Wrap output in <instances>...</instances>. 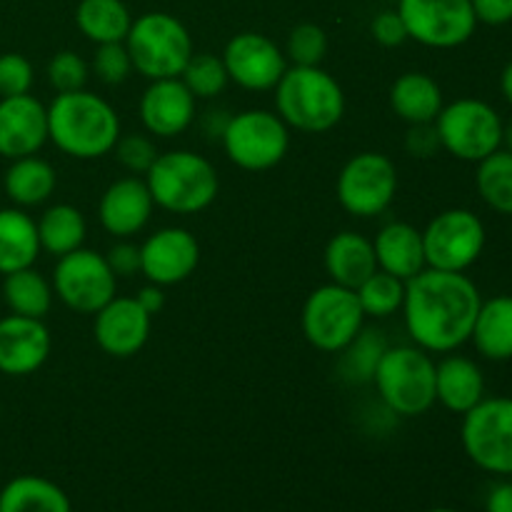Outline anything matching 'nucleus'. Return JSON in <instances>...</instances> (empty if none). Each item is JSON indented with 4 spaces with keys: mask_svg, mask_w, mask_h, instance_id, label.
Returning a JSON list of instances; mask_svg holds the SVG:
<instances>
[{
    "mask_svg": "<svg viewBox=\"0 0 512 512\" xmlns=\"http://www.w3.org/2000/svg\"><path fill=\"white\" fill-rule=\"evenodd\" d=\"M480 305L478 285L465 273L428 268L405 283V325L418 348L430 353H450L468 343Z\"/></svg>",
    "mask_w": 512,
    "mask_h": 512,
    "instance_id": "nucleus-1",
    "label": "nucleus"
},
{
    "mask_svg": "<svg viewBox=\"0 0 512 512\" xmlns=\"http://www.w3.org/2000/svg\"><path fill=\"white\" fill-rule=\"evenodd\" d=\"M48 138L78 160L103 158L120 138L118 113L88 90L58 93L48 108Z\"/></svg>",
    "mask_w": 512,
    "mask_h": 512,
    "instance_id": "nucleus-2",
    "label": "nucleus"
},
{
    "mask_svg": "<svg viewBox=\"0 0 512 512\" xmlns=\"http://www.w3.org/2000/svg\"><path fill=\"white\" fill-rule=\"evenodd\" d=\"M280 118L303 133H325L345 113V95L333 75L318 65H293L275 85Z\"/></svg>",
    "mask_w": 512,
    "mask_h": 512,
    "instance_id": "nucleus-3",
    "label": "nucleus"
},
{
    "mask_svg": "<svg viewBox=\"0 0 512 512\" xmlns=\"http://www.w3.org/2000/svg\"><path fill=\"white\" fill-rule=\"evenodd\" d=\"M153 203L178 215L200 213L218 195V173L213 163L190 150H173L155 158L148 173Z\"/></svg>",
    "mask_w": 512,
    "mask_h": 512,
    "instance_id": "nucleus-4",
    "label": "nucleus"
},
{
    "mask_svg": "<svg viewBox=\"0 0 512 512\" xmlns=\"http://www.w3.org/2000/svg\"><path fill=\"white\" fill-rule=\"evenodd\" d=\"M383 403L403 418H418L435 405V363L428 350L385 348L373 373Z\"/></svg>",
    "mask_w": 512,
    "mask_h": 512,
    "instance_id": "nucleus-5",
    "label": "nucleus"
},
{
    "mask_svg": "<svg viewBox=\"0 0 512 512\" xmlns=\"http://www.w3.org/2000/svg\"><path fill=\"white\" fill-rule=\"evenodd\" d=\"M133 68L148 80H165L183 75L193 58V40L188 28L168 13L140 15L125 38Z\"/></svg>",
    "mask_w": 512,
    "mask_h": 512,
    "instance_id": "nucleus-6",
    "label": "nucleus"
},
{
    "mask_svg": "<svg viewBox=\"0 0 512 512\" xmlns=\"http://www.w3.org/2000/svg\"><path fill=\"white\" fill-rule=\"evenodd\" d=\"M440 148L458 160L480 163L490 153L503 148V118L493 105L475 98L443 105L435 118Z\"/></svg>",
    "mask_w": 512,
    "mask_h": 512,
    "instance_id": "nucleus-7",
    "label": "nucleus"
},
{
    "mask_svg": "<svg viewBox=\"0 0 512 512\" xmlns=\"http://www.w3.org/2000/svg\"><path fill=\"white\" fill-rule=\"evenodd\" d=\"M365 313L358 293L343 285H323L313 290L303 308V333L310 345L325 353H340L363 330Z\"/></svg>",
    "mask_w": 512,
    "mask_h": 512,
    "instance_id": "nucleus-8",
    "label": "nucleus"
},
{
    "mask_svg": "<svg viewBox=\"0 0 512 512\" xmlns=\"http://www.w3.org/2000/svg\"><path fill=\"white\" fill-rule=\"evenodd\" d=\"M465 455L480 470L512 475V398H483L463 415Z\"/></svg>",
    "mask_w": 512,
    "mask_h": 512,
    "instance_id": "nucleus-9",
    "label": "nucleus"
},
{
    "mask_svg": "<svg viewBox=\"0 0 512 512\" xmlns=\"http://www.w3.org/2000/svg\"><path fill=\"white\" fill-rule=\"evenodd\" d=\"M223 145L228 158L243 170H270L285 158L290 145L285 120L268 110H245L225 125Z\"/></svg>",
    "mask_w": 512,
    "mask_h": 512,
    "instance_id": "nucleus-10",
    "label": "nucleus"
},
{
    "mask_svg": "<svg viewBox=\"0 0 512 512\" xmlns=\"http://www.w3.org/2000/svg\"><path fill=\"white\" fill-rule=\"evenodd\" d=\"M423 248L428 268L465 273L483 255V220L465 208L443 210L423 230Z\"/></svg>",
    "mask_w": 512,
    "mask_h": 512,
    "instance_id": "nucleus-11",
    "label": "nucleus"
},
{
    "mask_svg": "<svg viewBox=\"0 0 512 512\" xmlns=\"http://www.w3.org/2000/svg\"><path fill=\"white\" fill-rule=\"evenodd\" d=\"M398 190V170L383 153H360L338 175V200L355 218H375L390 208Z\"/></svg>",
    "mask_w": 512,
    "mask_h": 512,
    "instance_id": "nucleus-12",
    "label": "nucleus"
},
{
    "mask_svg": "<svg viewBox=\"0 0 512 512\" xmlns=\"http://www.w3.org/2000/svg\"><path fill=\"white\" fill-rule=\"evenodd\" d=\"M398 13L408 38L440 50L468 43L478 25L470 0H400Z\"/></svg>",
    "mask_w": 512,
    "mask_h": 512,
    "instance_id": "nucleus-13",
    "label": "nucleus"
},
{
    "mask_svg": "<svg viewBox=\"0 0 512 512\" xmlns=\"http://www.w3.org/2000/svg\"><path fill=\"white\" fill-rule=\"evenodd\" d=\"M115 273L105 255L78 248L55 265L53 283L58 298L75 313H98L115 298Z\"/></svg>",
    "mask_w": 512,
    "mask_h": 512,
    "instance_id": "nucleus-14",
    "label": "nucleus"
},
{
    "mask_svg": "<svg viewBox=\"0 0 512 512\" xmlns=\"http://www.w3.org/2000/svg\"><path fill=\"white\" fill-rule=\"evenodd\" d=\"M228 78L245 90H270L280 83L285 68V55L278 45L260 33H240L225 45L223 53Z\"/></svg>",
    "mask_w": 512,
    "mask_h": 512,
    "instance_id": "nucleus-15",
    "label": "nucleus"
},
{
    "mask_svg": "<svg viewBox=\"0 0 512 512\" xmlns=\"http://www.w3.org/2000/svg\"><path fill=\"white\" fill-rule=\"evenodd\" d=\"M198 260V240L185 228H163L140 245V273L160 288L190 278Z\"/></svg>",
    "mask_w": 512,
    "mask_h": 512,
    "instance_id": "nucleus-16",
    "label": "nucleus"
},
{
    "mask_svg": "<svg viewBox=\"0 0 512 512\" xmlns=\"http://www.w3.org/2000/svg\"><path fill=\"white\" fill-rule=\"evenodd\" d=\"M150 320L135 298H113L95 313V343L113 358H130L148 343Z\"/></svg>",
    "mask_w": 512,
    "mask_h": 512,
    "instance_id": "nucleus-17",
    "label": "nucleus"
},
{
    "mask_svg": "<svg viewBox=\"0 0 512 512\" xmlns=\"http://www.w3.org/2000/svg\"><path fill=\"white\" fill-rule=\"evenodd\" d=\"M48 140V108L33 95L0 98V155L8 160L35 155Z\"/></svg>",
    "mask_w": 512,
    "mask_h": 512,
    "instance_id": "nucleus-18",
    "label": "nucleus"
},
{
    "mask_svg": "<svg viewBox=\"0 0 512 512\" xmlns=\"http://www.w3.org/2000/svg\"><path fill=\"white\" fill-rule=\"evenodd\" d=\"M50 333L38 318L8 315L0 320V373L30 375L48 360Z\"/></svg>",
    "mask_w": 512,
    "mask_h": 512,
    "instance_id": "nucleus-19",
    "label": "nucleus"
},
{
    "mask_svg": "<svg viewBox=\"0 0 512 512\" xmlns=\"http://www.w3.org/2000/svg\"><path fill=\"white\" fill-rule=\"evenodd\" d=\"M140 118L153 135L173 138L190 128L195 118V95L178 78L153 80L140 100Z\"/></svg>",
    "mask_w": 512,
    "mask_h": 512,
    "instance_id": "nucleus-20",
    "label": "nucleus"
},
{
    "mask_svg": "<svg viewBox=\"0 0 512 512\" xmlns=\"http://www.w3.org/2000/svg\"><path fill=\"white\" fill-rule=\"evenodd\" d=\"M153 205L148 183L138 178L115 180L100 198V223L115 238H130L148 225Z\"/></svg>",
    "mask_w": 512,
    "mask_h": 512,
    "instance_id": "nucleus-21",
    "label": "nucleus"
},
{
    "mask_svg": "<svg viewBox=\"0 0 512 512\" xmlns=\"http://www.w3.org/2000/svg\"><path fill=\"white\" fill-rule=\"evenodd\" d=\"M485 398L483 370L463 355H450L435 365V400L450 413L465 415Z\"/></svg>",
    "mask_w": 512,
    "mask_h": 512,
    "instance_id": "nucleus-22",
    "label": "nucleus"
},
{
    "mask_svg": "<svg viewBox=\"0 0 512 512\" xmlns=\"http://www.w3.org/2000/svg\"><path fill=\"white\" fill-rule=\"evenodd\" d=\"M325 270L335 285L358 290L378 270L373 243L353 230L338 233L325 248Z\"/></svg>",
    "mask_w": 512,
    "mask_h": 512,
    "instance_id": "nucleus-23",
    "label": "nucleus"
},
{
    "mask_svg": "<svg viewBox=\"0 0 512 512\" xmlns=\"http://www.w3.org/2000/svg\"><path fill=\"white\" fill-rule=\"evenodd\" d=\"M380 270L408 283L413 275L425 270L423 233L408 223H390L378 233L373 243Z\"/></svg>",
    "mask_w": 512,
    "mask_h": 512,
    "instance_id": "nucleus-24",
    "label": "nucleus"
},
{
    "mask_svg": "<svg viewBox=\"0 0 512 512\" xmlns=\"http://www.w3.org/2000/svg\"><path fill=\"white\" fill-rule=\"evenodd\" d=\"M470 340L483 358L512 360V295H495L480 305Z\"/></svg>",
    "mask_w": 512,
    "mask_h": 512,
    "instance_id": "nucleus-25",
    "label": "nucleus"
},
{
    "mask_svg": "<svg viewBox=\"0 0 512 512\" xmlns=\"http://www.w3.org/2000/svg\"><path fill=\"white\" fill-rule=\"evenodd\" d=\"M40 253L38 225L18 208L0 210V273L33 268Z\"/></svg>",
    "mask_w": 512,
    "mask_h": 512,
    "instance_id": "nucleus-26",
    "label": "nucleus"
},
{
    "mask_svg": "<svg viewBox=\"0 0 512 512\" xmlns=\"http://www.w3.org/2000/svg\"><path fill=\"white\" fill-rule=\"evenodd\" d=\"M390 105L405 123H435L443 110V90L430 75L405 73L390 90Z\"/></svg>",
    "mask_w": 512,
    "mask_h": 512,
    "instance_id": "nucleus-27",
    "label": "nucleus"
},
{
    "mask_svg": "<svg viewBox=\"0 0 512 512\" xmlns=\"http://www.w3.org/2000/svg\"><path fill=\"white\" fill-rule=\"evenodd\" d=\"M0 512H73V505L53 480L18 475L0 490Z\"/></svg>",
    "mask_w": 512,
    "mask_h": 512,
    "instance_id": "nucleus-28",
    "label": "nucleus"
},
{
    "mask_svg": "<svg viewBox=\"0 0 512 512\" xmlns=\"http://www.w3.org/2000/svg\"><path fill=\"white\" fill-rule=\"evenodd\" d=\"M75 23L85 38L105 45L123 43L128 38L133 18L123 0H80L75 10Z\"/></svg>",
    "mask_w": 512,
    "mask_h": 512,
    "instance_id": "nucleus-29",
    "label": "nucleus"
},
{
    "mask_svg": "<svg viewBox=\"0 0 512 512\" xmlns=\"http://www.w3.org/2000/svg\"><path fill=\"white\" fill-rule=\"evenodd\" d=\"M55 170L53 165L45 160L28 155V158L13 160V165L5 173V193L20 208H30V205H40L53 195Z\"/></svg>",
    "mask_w": 512,
    "mask_h": 512,
    "instance_id": "nucleus-30",
    "label": "nucleus"
},
{
    "mask_svg": "<svg viewBox=\"0 0 512 512\" xmlns=\"http://www.w3.org/2000/svg\"><path fill=\"white\" fill-rule=\"evenodd\" d=\"M35 225H38L40 250L58 255V258L78 250L88 233L83 213L73 205H55V208L45 210L43 218Z\"/></svg>",
    "mask_w": 512,
    "mask_h": 512,
    "instance_id": "nucleus-31",
    "label": "nucleus"
},
{
    "mask_svg": "<svg viewBox=\"0 0 512 512\" xmlns=\"http://www.w3.org/2000/svg\"><path fill=\"white\" fill-rule=\"evenodd\" d=\"M3 298L13 315L43 320L53 305V288L38 270L23 268L5 275Z\"/></svg>",
    "mask_w": 512,
    "mask_h": 512,
    "instance_id": "nucleus-32",
    "label": "nucleus"
},
{
    "mask_svg": "<svg viewBox=\"0 0 512 512\" xmlns=\"http://www.w3.org/2000/svg\"><path fill=\"white\" fill-rule=\"evenodd\" d=\"M475 185L488 208L500 215H512V153L500 148L478 163Z\"/></svg>",
    "mask_w": 512,
    "mask_h": 512,
    "instance_id": "nucleus-33",
    "label": "nucleus"
},
{
    "mask_svg": "<svg viewBox=\"0 0 512 512\" xmlns=\"http://www.w3.org/2000/svg\"><path fill=\"white\" fill-rule=\"evenodd\" d=\"M360 308L365 315H373V318H388L395 310L403 308L405 300V283L395 275L385 273V270H375L358 290Z\"/></svg>",
    "mask_w": 512,
    "mask_h": 512,
    "instance_id": "nucleus-34",
    "label": "nucleus"
},
{
    "mask_svg": "<svg viewBox=\"0 0 512 512\" xmlns=\"http://www.w3.org/2000/svg\"><path fill=\"white\" fill-rule=\"evenodd\" d=\"M228 80L223 58H215L210 53L193 55L183 70V83L188 85L195 98H215L218 93H223Z\"/></svg>",
    "mask_w": 512,
    "mask_h": 512,
    "instance_id": "nucleus-35",
    "label": "nucleus"
},
{
    "mask_svg": "<svg viewBox=\"0 0 512 512\" xmlns=\"http://www.w3.org/2000/svg\"><path fill=\"white\" fill-rule=\"evenodd\" d=\"M328 53V35L320 25L303 23L288 38V55L295 65H320Z\"/></svg>",
    "mask_w": 512,
    "mask_h": 512,
    "instance_id": "nucleus-36",
    "label": "nucleus"
},
{
    "mask_svg": "<svg viewBox=\"0 0 512 512\" xmlns=\"http://www.w3.org/2000/svg\"><path fill=\"white\" fill-rule=\"evenodd\" d=\"M348 348L350 353L345 358V375L355 380H373L375 365H378L380 355L385 353L383 338H378V333H365L358 335Z\"/></svg>",
    "mask_w": 512,
    "mask_h": 512,
    "instance_id": "nucleus-37",
    "label": "nucleus"
},
{
    "mask_svg": "<svg viewBox=\"0 0 512 512\" xmlns=\"http://www.w3.org/2000/svg\"><path fill=\"white\" fill-rule=\"evenodd\" d=\"M48 80L58 93H75L88 83V65L73 50H60L48 63Z\"/></svg>",
    "mask_w": 512,
    "mask_h": 512,
    "instance_id": "nucleus-38",
    "label": "nucleus"
},
{
    "mask_svg": "<svg viewBox=\"0 0 512 512\" xmlns=\"http://www.w3.org/2000/svg\"><path fill=\"white\" fill-rule=\"evenodd\" d=\"M93 68L95 75L105 85H120L128 80L130 70H133V60H130L128 48L123 43H105L95 53Z\"/></svg>",
    "mask_w": 512,
    "mask_h": 512,
    "instance_id": "nucleus-39",
    "label": "nucleus"
},
{
    "mask_svg": "<svg viewBox=\"0 0 512 512\" xmlns=\"http://www.w3.org/2000/svg\"><path fill=\"white\" fill-rule=\"evenodd\" d=\"M33 85V65L20 53L0 55V98L28 95Z\"/></svg>",
    "mask_w": 512,
    "mask_h": 512,
    "instance_id": "nucleus-40",
    "label": "nucleus"
},
{
    "mask_svg": "<svg viewBox=\"0 0 512 512\" xmlns=\"http://www.w3.org/2000/svg\"><path fill=\"white\" fill-rule=\"evenodd\" d=\"M115 155H118L120 163L130 170V173H148L150 165L158 158V150H155V143L145 135H125V138H118L115 143Z\"/></svg>",
    "mask_w": 512,
    "mask_h": 512,
    "instance_id": "nucleus-41",
    "label": "nucleus"
},
{
    "mask_svg": "<svg viewBox=\"0 0 512 512\" xmlns=\"http://www.w3.org/2000/svg\"><path fill=\"white\" fill-rule=\"evenodd\" d=\"M370 30H373L375 40L385 48H395V45H403L408 40V28H405L398 10H383V13L375 15Z\"/></svg>",
    "mask_w": 512,
    "mask_h": 512,
    "instance_id": "nucleus-42",
    "label": "nucleus"
},
{
    "mask_svg": "<svg viewBox=\"0 0 512 512\" xmlns=\"http://www.w3.org/2000/svg\"><path fill=\"white\" fill-rule=\"evenodd\" d=\"M405 150H408L413 158H430L440 150V138L435 123H420L410 125V133L405 138Z\"/></svg>",
    "mask_w": 512,
    "mask_h": 512,
    "instance_id": "nucleus-43",
    "label": "nucleus"
},
{
    "mask_svg": "<svg viewBox=\"0 0 512 512\" xmlns=\"http://www.w3.org/2000/svg\"><path fill=\"white\" fill-rule=\"evenodd\" d=\"M105 260H108L115 278H130L140 270V248L130 243H118L108 250Z\"/></svg>",
    "mask_w": 512,
    "mask_h": 512,
    "instance_id": "nucleus-44",
    "label": "nucleus"
},
{
    "mask_svg": "<svg viewBox=\"0 0 512 512\" xmlns=\"http://www.w3.org/2000/svg\"><path fill=\"white\" fill-rule=\"evenodd\" d=\"M478 23L508 25L512 20V0H470Z\"/></svg>",
    "mask_w": 512,
    "mask_h": 512,
    "instance_id": "nucleus-45",
    "label": "nucleus"
},
{
    "mask_svg": "<svg viewBox=\"0 0 512 512\" xmlns=\"http://www.w3.org/2000/svg\"><path fill=\"white\" fill-rule=\"evenodd\" d=\"M485 512H512V480L490 488L488 498H485Z\"/></svg>",
    "mask_w": 512,
    "mask_h": 512,
    "instance_id": "nucleus-46",
    "label": "nucleus"
},
{
    "mask_svg": "<svg viewBox=\"0 0 512 512\" xmlns=\"http://www.w3.org/2000/svg\"><path fill=\"white\" fill-rule=\"evenodd\" d=\"M135 300H138V303L143 305L145 313H150V315H158L165 305V295H163V290H160V285H145Z\"/></svg>",
    "mask_w": 512,
    "mask_h": 512,
    "instance_id": "nucleus-47",
    "label": "nucleus"
},
{
    "mask_svg": "<svg viewBox=\"0 0 512 512\" xmlns=\"http://www.w3.org/2000/svg\"><path fill=\"white\" fill-rule=\"evenodd\" d=\"M500 90H503L505 100L512 105V60L508 65H505L503 75H500Z\"/></svg>",
    "mask_w": 512,
    "mask_h": 512,
    "instance_id": "nucleus-48",
    "label": "nucleus"
},
{
    "mask_svg": "<svg viewBox=\"0 0 512 512\" xmlns=\"http://www.w3.org/2000/svg\"><path fill=\"white\" fill-rule=\"evenodd\" d=\"M503 145H505V150H510L512 153V118L508 120V123H503Z\"/></svg>",
    "mask_w": 512,
    "mask_h": 512,
    "instance_id": "nucleus-49",
    "label": "nucleus"
},
{
    "mask_svg": "<svg viewBox=\"0 0 512 512\" xmlns=\"http://www.w3.org/2000/svg\"><path fill=\"white\" fill-rule=\"evenodd\" d=\"M428 512H458V510H450V508H435V510H428Z\"/></svg>",
    "mask_w": 512,
    "mask_h": 512,
    "instance_id": "nucleus-50",
    "label": "nucleus"
}]
</instances>
